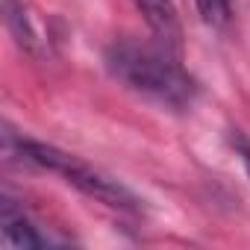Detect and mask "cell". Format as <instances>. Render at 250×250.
<instances>
[{
	"label": "cell",
	"instance_id": "3",
	"mask_svg": "<svg viewBox=\"0 0 250 250\" xmlns=\"http://www.w3.org/2000/svg\"><path fill=\"white\" fill-rule=\"evenodd\" d=\"M0 221H3V244L6 247H50V244H59L62 241V238H53L50 232H44L9 197H3V206H0Z\"/></svg>",
	"mask_w": 250,
	"mask_h": 250
},
{
	"label": "cell",
	"instance_id": "1",
	"mask_svg": "<svg viewBox=\"0 0 250 250\" xmlns=\"http://www.w3.org/2000/svg\"><path fill=\"white\" fill-rule=\"evenodd\" d=\"M106 68L127 88L174 112L188 109L197 97V83L180 65V53L168 50L159 42L142 44L133 39H118L106 47Z\"/></svg>",
	"mask_w": 250,
	"mask_h": 250
},
{
	"label": "cell",
	"instance_id": "6",
	"mask_svg": "<svg viewBox=\"0 0 250 250\" xmlns=\"http://www.w3.org/2000/svg\"><path fill=\"white\" fill-rule=\"evenodd\" d=\"M197 6V15L203 24H209L212 30H224L232 18V6L229 0H194Z\"/></svg>",
	"mask_w": 250,
	"mask_h": 250
},
{
	"label": "cell",
	"instance_id": "2",
	"mask_svg": "<svg viewBox=\"0 0 250 250\" xmlns=\"http://www.w3.org/2000/svg\"><path fill=\"white\" fill-rule=\"evenodd\" d=\"M15 147L24 156V162L62 177L80 194H85V197L109 206V209H121V212H139L142 209V200L124 183H118L115 177L97 171L94 165L83 162L80 156H74V153H68V150H62L56 145H44V142H33V139H18Z\"/></svg>",
	"mask_w": 250,
	"mask_h": 250
},
{
	"label": "cell",
	"instance_id": "5",
	"mask_svg": "<svg viewBox=\"0 0 250 250\" xmlns=\"http://www.w3.org/2000/svg\"><path fill=\"white\" fill-rule=\"evenodd\" d=\"M3 9H6V24H9L12 36L18 39V44L27 47V50H36L39 47V36L30 27V18H27L24 6L18 3V0H3Z\"/></svg>",
	"mask_w": 250,
	"mask_h": 250
},
{
	"label": "cell",
	"instance_id": "7",
	"mask_svg": "<svg viewBox=\"0 0 250 250\" xmlns=\"http://www.w3.org/2000/svg\"><path fill=\"white\" fill-rule=\"evenodd\" d=\"M229 145L235 147V153H238V159H241V165H244V171H247V177H250V139H247L241 130H232Z\"/></svg>",
	"mask_w": 250,
	"mask_h": 250
},
{
	"label": "cell",
	"instance_id": "4",
	"mask_svg": "<svg viewBox=\"0 0 250 250\" xmlns=\"http://www.w3.org/2000/svg\"><path fill=\"white\" fill-rule=\"evenodd\" d=\"M136 6L145 15L153 39L159 44H165L168 50L180 53L183 50V30H180V18H177L174 0H136Z\"/></svg>",
	"mask_w": 250,
	"mask_h": 250
}]
</instances>
